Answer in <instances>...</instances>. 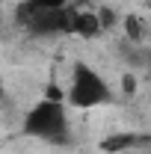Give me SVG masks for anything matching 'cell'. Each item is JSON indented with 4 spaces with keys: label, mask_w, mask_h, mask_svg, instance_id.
<instances>
[{
    "label": "cell",
    "mask_w": 151,
    "mask_h": 154,
    "mask_svg": "<svg viewBox=\"0 0 151 154\" xmlns=\"http://www.w3.org/2000/svg\"><path fill=\"white\" fill-rule=\"evenodd\" d=\"M71 33H77V36H83V38H98L104 33V27H101V21H98L95 12H89V9H74Z\"/></svg>",
    "instance_id": "3"
},
{
    "label": "cell",
    "mask_w": 151,
    "mask_h": 154,
    "mask_svg": "<svg viewBox=\"0 0 151 154\" xmlns=\"http://www.w3.org/2000/svg\"><path fill=\"white\" fill-rule=\"evenodd\" d=\"M36 6H48V9H57V6H68V3H80V0H33Z\"/></svg>",
    "instance_id": "6"
},
{
    "label": "cell",
    "mask_w": 151,
    "mask_h": 154,
    "mask_svg": "<svg viewBox=\"0 0 151 154\" xmlns=\"http://www.w3.org/2000/svg\"><path fill=\"white\" fill-rule=\"evenodd\" d=\"M65 101L71 107L89 110V107H101V104L113 101V92H110V86L104 83V77L98 74L95 68H89L86 62H74V68H71V86L65 92Z\"/></svg>",
    "instance_id": "2"
},
{
    "label": "cell",
    "mask_w": 151,
    "mask_h": 154,
    "mask_svg": "<svg viewBox=\"0 0 151 154\" xmlns=\"http://www.w3.org/2000/svg\"><path fill=\"white\" fill-rule=\"evenodd\" d=\"M122 86H125V92H128V95H133V92H136V77H133V74H125Z\"/></svg>",
    "instance_id": "7"
},
{
    "label": "cell",
    "mask_w": 151,
    "mask_h": 154,
    "mask_svg": "<svg viewBox=\"0 0 151 154\" xmlns=\"http://www.w3.org/2000/svg\"><path fill=\"white\" fill-rule=\"evenodd\" d=\"M125 36H128V42H142L145 38V21L136 18V15H128L125 18Z\"/></svg>",
    "instance_id": "5"
},
{
    "label": "cell",
    "mask_w": 151,
    "mask_h": 154,
    "mask_svg": "<svg viewBox=\"0 0 151 154\" xmlns=\"http://www.w3.org/2000/svg\"><path fill=\"white\" fill-rule=\"evenodd\" d=\"M24 134L62 145L68 139V116H65V104L59 101H48L42 98L30 113L24 116Z\"/></svg>",
    "instance_id": "1"
},
{
    "label": "cell",
    "mask_w": 151,
    "mask_h": 154,
    "mask_svg": "<svg viewBox=\"0 0 151 154\" xmlns=\"http://www.w3.org/2000/svg\"><path fill=\"white\" fill-rule=\"evenodd\" d=\"M0 101H6V89H3V83H0Z\"/></svg>",
    "instance_id": "8"
},
{
    "label": "cell",
    "mask_w": 151,
    "mask_h": 154,
    "mask_svg": "<svg viewBox=\"0 0 151 154\" xmlns=\"http://www.w3.org/2000/svg\"><path fill=\"white\" fill-rule=\"evenodd\" d=\"M151 136H142V134H110L104 142H101V148L104 151H131V148H136V145H148Z\"/></svg>",
    "instance_id": "4"
}]
</instances>
